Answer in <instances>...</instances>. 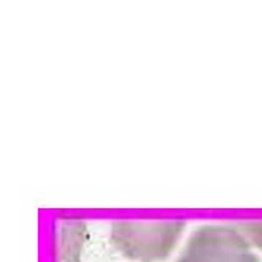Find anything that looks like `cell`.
Masks as SVG:
<instances>
[{
	"instance_id": "cell-1",
	"label": "cell",
	"mask_w": 262,
	"mask_h": 262,
	"mask_svg": "<svg viewBox=\"0 0 262 262\" xmlns=\"http://www.w3.org/2000/svg\"><path fill=\"white\" fill-rule=\"evenodd\" d=\"M184 223H134L118 222L113 225L114 245L133 259L151 262L163 259L172 251L182 233Z\"/></svg>"
},
{
	"instance_id": "cell-2",
	"label": "cell",
	"mask_w": 262,
	"mask_h": 262,
	"mask_svg": "<svg viewBox=\"0 0 262 262\" xmlns=\"http://www.w3.org/2000/svg\"><path fill=\"white\" fill-rule=\"evenodd\" d=\"M177 262H259L245 234L230 226H204L188 241Z\"/></svg>"
},
{
	"instance_id": "cell-3",
	"label": "cell",
	"mask_w": 262,
	"mask_h": 262,
	"mask_svg": "<svg viewBox=\"0 0 262 262\" xmlns=\"http://www.w3.org/2000/svg\"><path fill=\"white\" fill-rule=\"evenodd\" d=\"M241 232L244 234H248V237L252 241V245L262 248V223L258 225H242Z\"/></svg>"
}]
</instances>
